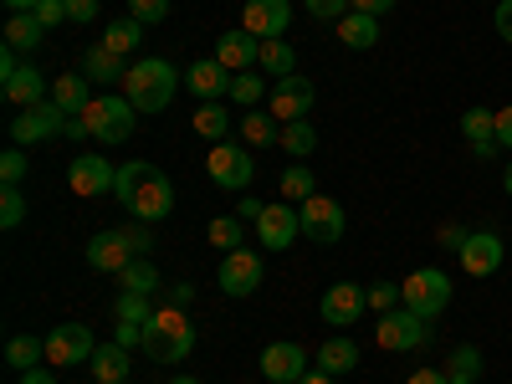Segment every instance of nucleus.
Instances as JSON below:
<instances>
[{
	"mask_svg": "<svg viewBox=\"0 0 512 384\" xmlns=\"http://www.w3.org/2000/svg\"><path fill=\"white\" fill-rule=\"evenodd\" d=\"M262 374L272 384H297L308 374V349L303 344H292V338H282V344H267L262 349Z\"/></svg>",
	"mask_w": 512,
	"mask_h": 384,
	"instance_id": "obj_16",
	"label": "nucleus"
},
{
	"mask_svg": "<svg viewBox=\"0 0 512 384\" xmlns=\"http://www.w3.org/2000/svg\"><path fill=\"white\" fill-rule=\"evenodd\" d=\"M205 169H210V180H216L221 190H231V195H241L246 185H251V175H256V164H251V154L246 149H236V144H210V154H205Z\"/></svg>",
	"mask_w": 512,
	"mask_h": 384,
	"instance_id": "obj_9",
	"label": "nucleus"
},
{
	"mask_svg": "<svg viewBox=\"0 0 512 384\" xmlns=\"http://www.w3.org/2000/svg\"><path fill=\"white\" fill-rule=\"evenodd\" d=\"M128 16L144 21V26H159L169 16V0H128Z\"/></svg>",
	"mask_w": 512,
	"mask_h": 384,
	"instance_id": "obj_46",
	"label": "nucleus"
},
{
	"mask_svg": "<svg viewBox=\"0 0 512 384\" xmlns=\"http://www.w3.org/2000/svg\"><path fill=\"white\" fill-rule=\"evenodd\" d=\"M318 369L333 374V379L359 369V344H354V338H328V344H318Z\"/></svg>",
	"mask_w": 512,
	"mask_h": 384,
	"instance_id": "obj_25",
	"label": "nucleus"
},
{
	"mask_svg": "<svg viewBox=\"0 0 512 384\" xmlns=\"http://www.w3.org/2000/svg\"><path fill=\"white\" fill-rule=\"evenodd\" d=\"M241 139H246L251 149H272V144L282 139V123H277L272 113H241Z\"/></svg>",
	"mask_w": 512,
	"mask_h": 384,
	"instance_id": "obj_31",
	"label": "nucleus"
},
{
	"mask_svg": "<svg viewBox=\"0 0 512 384\" xmlns=\"http://www.w3.org/2000/svg\"><path fill=\"white\" fill-rule=\"evenodd\" d=\"M216 62L236 77V72H251L256 62H262V41H256L251 31H226L216 41Z\"/></svg>",
	"mask_w": 512,
	"mask_h": 384,
	"instance_id": "obj_20",
	"label": "nucleus"
},
{
	"mask_svg": "<svg viewBox=\"0 0 512 384\" xmlns=\"http://www.w3.org/2000/svg\"><path fill=\"white\" fill-rule=\"evenodd\" d=\"M492 21H497V36H502L507 47H512V0H502V6H497V16H492Z\"/></svg>",
	"mask_w": 512,
	"mask_h": 384,
	"instance_id": "obj_52",
	"label": "nucleus"
},
{
	"mask_svg": "<svg viewBox=\"0 0 512 384\" xmlns=\"http://www.w3.org/2000/svg\"><path fill=\"white\" fill-rule=\"evenodd\" d=\"M139 41H144V21H134V16H123V21H113V26L103 31V47L118 52V57H134Z\"/></svg>",
	"mask_w": 512,
	"mask_h": 384,
	"instance_id": "obj_30",
	"label": "nucleus"
},
{
	"mask_svg": "<svg viewBox=\"0 0 512 384\" xmlns=\"http://www.w3.org/2000/svg\"><path fill=\"white\" fill-rule=\"evenodd\" d=\"M93 333L82 328V323H62V328H52L47 333V359L57 364V369H72V364H88L93 359Z\"/></svg>",
	"mask_w": 512,
	"mask_h": 384,
	"instance_id": "obj_12",
	"label": "nucleus"
},
{
	"mask_svg": "<svg viewBox=\"0 0 512 384\" xmlns=\"http://www.w3.org/2000/svg\"><path fill=\"white\" fill-rule=\"evenodd\" d=\"M118 282H123V292H139V297H154L159 292V267L154 262H144V256H134V262H128L123 272H118Z\"/></svg>",
	"mask_w": 512,
	"mask_h": 384,
	"instance_id": "obj_34",
	"label": "nucleus"
},
{
	"mask_svg": "<svg viewBox=\"0 0 512 384\" xmlns=\"http://www.w3.org/2000/svg\"><path fill=\"white\" fill-rule=\"evenodd\" d=\"M41 359H47V338H36V333H16L11 344H6V364H11V369H21V374H26V369H36Z\"/></svg>",
	"mask_w": 512,
	"mask_h": 384,
	"instance_id": "obj_29",
	"label": "nucleus"
},
{
	"mask_svg": "<svg viewBox=\"0 0 512 384\" xmlns=\"http://www.w3.org/2000/svg\"><path fill=\"white\" fill-rule=\"evenodd\" d=\"M88 369L98 374V384H123L128 379V349L123 344H103V349H93Z\"/></svg>",
	"mask_w": 512,
	"mask_h": 384,
	"instance_id": "obj_27",
	"label": "nucleus"
},
{
	"mask_svg": "<svg viewBox=\"0 0 512 384\" xmlns=\"http://www.w3.org/2000/svg\"><path fill=\"white\" fill-rule=\"evenodd\" d=\"M364 308H369V292H364L359 282H333V287L323 292V303H318L323 323H333V328L359 323V313H364Z\"/></svg>",
	"mask_w": 512,
	"mask_h": 384,
	"instance_id": "obj_14",
	"label": "nucleus"
},
{
	"mask_svg": "<svg viewBox=\"0 0 512 384\" xmlns=\"http://www.w3.org/2000/svg\"><path fill=\"white\" fill-rule=\"evenodd\" d=\"M144 354L154 364H180L195 354V323L180 313V308H159L149 323H144Z\"/></svg>",
	"mask_w": 512,
	"mask_h": 384,
	"instance_id": "obj_3",
	"label": "nucleus"
},
{
	"mask_svg": "<svg viewBox=\"0 0 512 384\" xmlns=\"http://www.w3.org/2000/svg\"><path fill=\"white\" fill-rule=\"evenodd\" d=\"M221 292L226 297H251L256 287H262V277H267V267H262V256H256V251H226V262H221Z\"/></svg>",
	"mask_w": 512,
	"mask_h": 384,
	"instance_id": "obj_11",
	"label": "nucleus"
},
{
	"mask_svg": "<svg viewBox=\"0 0 512 384\" xmlns=\"http://www.w3.org/2000/svg\"><path fill=\"white\" fill-rule=\"evenodd\" d=\"M6 6H11V16H16V11H36L41 0H6Z\"/></svg>",
	"mask_w": 512,
	"mask_h": 384,
	"instance_id": "obj_59",
	"label": "nucleus"
},
{
	"mask_svg": "<svg viewBox=\"0 0 512 384\" xmlns=\"http://www.w3.org/2000/svg\"><path fill=\"white\" fill-rule=\"evenodd\" d=\"M26 169H31V159L21 154V144L0 154V180H6V185H21V180H26Z\"/></svg>",
	"mask_w": 512,
	"mask_h": 384,
	"instance_id": "obj_44",
	"label": "nucleus"
},
{
	"mask_svg": "<svg viewBox=\"0 0 512 384\" xmlns=\"http://www.w3.org/2000/svg\"><path fill=\"white\" fill-rule=\"evenodd\" d=\"M297 384H333V374H323V369H308V374L297 379Z\"/></svg>",
	"mask_w": 512,
	"mask_h": 384,
	"instance_id": "obj_58",
	"label": "nucleus"
},
{
	"mask_svg": "<svg viewBox=\"0 0 512 384\" xmlns=\"http://www.w3.org/2000/svg\"><path fill=\"white\" fill-rule=\"evenodd\" d=\"M400 303L415 313V318H441L446 303H451V277L441 267H420L400 282Z\"/></svg>",
	"mask_w": 512,
	"mask_h": 384,
	"instance_id": "obj_4",
	"label": "nucleus"
},
{
	"mask_svg": "<svg viewBox=\"0 0 512 384\" xmlns=\"http://www.w3.org/2000/svg\"><path fill=\"white\" fill-rule=\"evenodd\" d=\"M123 384H128V379H123Z\"/></svg>",
	"mask_w": 512,
	"mask_h": 384,
	"instance_id": "obj_62",
	"label": "nucleus"
},
{
	"mask_svg": "<svg viewBox=\"0 0 512 384\" xmlns=\"http://www.w3.org/2000/svg\"><path fill=\"white\" fill-rule=\"evenodd\" d=\"M169 384H195V379H169Z\"/></svg>",
	"mask_w": 512,
	"mask_h": 384,
	"instance_id": "obj_61",
	"label": "nucleus"
},
{
	"mask_svg": "<svg viewBox=\"0 0 512 384\" xmlns=\"http://www.w3.org/2000/svg\"><path fill=\"white\" fill-rule=\"evenodd\" d=\"M466 236H472V231H461V226H446V231H441V246L461 251V246H466Z\"/></svg>",
	"mask_w": 512,
	"mask_h": 384,
	"instance_id": "obj_56",
	"label": "nucleus"
},
{
	"mask_svg": "<svg viewBox=\"0 0 512 384\" xmlns=\"http://www.w3.org/2000/svg\"><path fill=\"white\" fill-rule=\"evenodd\" d=\"M410 384H451V374H446V369H415Z\"/></svg>",
	"mask_w": 512,
	"mask_h": 384,
	"instance_id": "obj_54",
	"label": "nucleus"
},
{
	"mask_svg": "<svg viewBox=\"0 0 512 384\" xmlns=\"http://www.w3.org/2000/svg\"><path fill=\"white\" fill-rule=\"evenodd\" d=\"M226 128H231V108L216 98V103H200L195 108V134L200 139H210V144H221L226 139Z\"/></svg>",
	"mask_w": 512,
	"mask_h": 384,
	"instance_id": "obj_32",
	"label": "nucleus"
},
{
	"mask_svg": "<svg viewBox=\"0 0 512 384\" xmlns=\"http://www.w3.org/2000/svg\"><path fill=\"white\" fill-rule=\"evenodd\" d=\"M277 190H282L287 200H297V205H303L308 195H318V180H313V169H308V164H292V169H282Z\"/></svg>",
	"mask_w": 512,
	"mask_h": 384,
	"instance_id": "obj_37",
	"label": "nucleus"
},
{
	"mask_svg": "<svg viewBox=\"0 0 512 384\" xmlns=\"http://www.w3.org/2000/svg\"><path fill=\"white\" fill-rule=\"evenodd\" d=\"M461 134H466V144H472V154H482V159H492L502 144H497V113L492 108H466L461 113Z\"/></svg>",
	"mask_w": 512,
	"mask_h": 384,
	"instance_id": "obj_23",
	"label": "nucleus"
},
{
	"mask_svg": "<svg viewBox=\"0 0 512 384\" xmlns=\"http://www.w3.org/2000/svg\"><path fill=\"white\" fill-rule=\"evenodd\" d=\"M210 246H221V251H241V216H216V221H210Z\"/></svg>",
	"mask_w": 512,
	"mask_h": 384,
	"instance_id": "obj_40",
	"label": "nucleus"
},
{
	"mask_svg": "<svg viewBox=\"0 0 512 384\" xmlns=\"http://www.w3.org/2000/svg\"><path fill=\"white\" fill-rule=\"evenodd\" d=\"M67 108L57 103V98H47V103H36V108H21L16 118H11V139L26 149V144H41V139H57V134H67Z\"/></svg>",
	"mask_w": 512,
	"mask_h": 384,
	"instance_id": "obj_6",
	"label": "nucleus"
},
{
	"mask_svg": "<svg viewBox=\"0 0 512 384\" xmlns=\"http://www.w3.org/2000/svg\"><path fill=\"white\" fill-rule=\"evenodd\" d=\"M287 21H292L287 0H246V11H241V31H251L256 41H277Z\"/></svg>",
	"mask_w": 512,
	"mask_h": 384,
	"instance_id": "obj_15",
	"label": "nucleus"
},
{
	"mask_svg": "<svg viewBox=\"0 0 512 384\" xmlns=\"http://www.w3.org/2000/svg\"><path fill=\"white\" fill-rule=\"evenodd\" d=\"M113 195L123 200V210L134 221H164L169 210H175V185H169V175H164V169H154V164H144V159L118 164Z\"/></svg>",
	"mask_w": 512,
	"mask_h": 384,
	"instance_id": "obj_1",
	"label": "nucleus"
},
{
	"mask_svg": "<svg viewBox=\"0 0 512 384\" xmlns=\"http://www.w3.org/2000/svg\"><path fill=\"white\" fill-rule=\"evenodd\" d=\"M0 93H6V103H11V108H36V103H47V98H52L47 77H41L31 62H21L6 82H0Z\"/></svg>",
	"mask_w": 512,
	"mask_h": 384,
	"instance_id": "obj_19",
	"label": "nucleus"
},
{
	"mask_svg": "<svg viewBox=\"0 0 512 384\" xmlns=\"http://www.w3.org/2000/svg\"><path fill=\"white\" fill-rule=\"evenodd\" d=\"M282 154H297V159H303V154H313L318 149V128L308 123V118H297V123H282Z\"/></svg>",
	"mask_w": 512,
	"mask_h": 384,
	"instance_id": "obj_36",
	"label": "nucleus"
},
{
	"mask_svg": "<svg viewBox=\"0 0 512 384\" xmlns=\"http://www.w3.org/2000/svg\"><path fill=\"white\" fill-rule=\"evenodd\" d=\"M338 41L354 52H369L374 41H379V16H364V11H349L344 21H338Z\"/></svg>",
	"mask_w": 512,
	"mask_h": 384,
	"instance_id": "obj_26",
	"label": "nucleus"
},
{
	"mask_svg": "<svg viewBox=\"0 0 512 384\" xmlns=\"http://www.w3.org/2000/svg\"><path fill=\"white\" fill-rule=\"evenodd\" d=\"M374 338H379V349H390V354H410V349L425 344V318H415V313L400 303V308H390V313H379Z\"/></svg>",
	"mask_w": 512,
	"mask_h": 384,
	"instance_id": "obj_10",
	"label": "nucleus"
},
{
	"mask_svg": "<svg viewBox=\"0 0 512 384\" xmlns=\"http://www.w3.org/2000/svg\"><path fill=\"white\" fill-rule=\"evenodd\" d=\"M128 262H134V251H128L123 231H98V236L88 241V267H98V272L118 277V272H123Z\"/></svg>",
	"mask_w": 512,
	"mask_h": 384,
	"instance_id": "obj_22",
	"label": "nucleus"
},
{
	"mask_svg": "<svg viewBox=\"0 0 512 384\" xmlns=\"http://www.w3.org/2000/svg\"><path fill=\"white\" fill-rule=\"evenodd\" d=\"M175 88H180V67L164 62V57H144L123 77V98L134 103L139 113H164L169 98H175Z\"/></svg>",
	"mask_w": 512,
	"mask_h": 384,
	"instance_id": "obj_2",
	"label": "nucleus"
},
{
	"mask_svg": "<svg viewBox=\"0 0 512 384\" xmlns=\"http://www.w3.org/2000/svg\"><path fill=\"white\" fill-rule=\"evenodd\" d=\"M262 210H267L262 200H251V195H246V200L236 205V216H241V221H262Z\"/></svg>",
	"mask_w": 512,
	"mask_h": 384,
	"instance_id": "obj_55",
	"label": "nucleus"
},
{
	"mask_svg": "<svg viewBox=\"0 0 512 384\" xmlns=\"http://www.w3.org/2000/svg\"><path fill=\"white\" fill-rule=\"evenodd\" d=\"M297 216H303V236H313L318 246H333V241H344V205H338L333 195H308L303 205H297Z\"/></svg>",
	"mask_w": 512,
	"mask_h": 384,
	"instance_id": "obj_8",
	"label": "nucleus"
},
{
	"mask_svg": "<svg viewBox=\"0 0 512 384\" xmlns=\"http://www.w3.org/2000/svg\"><path fill=\"white\" fill-rule=\"evenodd\" d=\"M52 98H57L67 113H82V108L93 103V93H88V77H82V72H62V77L52 82Z\"/></svg>",
	"mask_w": 512,
	"mask_h": 384,
	"instance_id": "obj_33",
	"label": "nucleus"
},
{
	"mask_svg": "<svg viewBox=\"0 0 512 384\" xmlns=\"http://www.w3.org/2000/svg\"><path fill=\"white\" fill-rule=\"evenodd\" d=\"M369 308H374V313L400 308V287H395V282H374V287H369Z\"/></svg>",
	"mask_w": 512,
	"mask_h": 384,
	"instance_id": "obj_47",
	"label": "nucleus"
},
{
	"mask_svg": "<svg viewBox=\"0 0 512 384\" xmlns=\"http://www.w3.org/2000/svg\"><path fill=\"white\" fill-rule=\"evenodd\" d=\"M21 384H57V379H52V369H41V364H36V369L21 374Z\"/></svg>",
	"mask_w": 512,
	"mask_h": 384,
	"instance_id": "obj_57",
	"label": "nucleus"
},
{
	"mask_svg": "<svg viewBox=\"0 0 512 384\" xmlns=\"http://www.w3.org/2000/svg\"><path fill=\"white\" fill-rule=\"evenodd\" d=\"M67 180H72V195H108L113 180H118V169L103 154H77L67 164Z\"/></svg>",
	"mask_w": 512,
	"mask_h": 384,
	"instance_id": "obj_17",
	"label": "nucleus"
},
{
	"mask_svg": "<svg viewBox=\"0 0 512 384\" xmlns=\"http://www.w3.org/2000/svg\"><path fill=\"white\" fill-rule=\"evenodd\" d=\"M267 93H272V88H267L262 72H236V77H231V98H236L241 108H256Z\"/></svg>",
	"mask_w": 512,
	"mask_h": 384,
	"instance_id": "obj_39",
	"label": "nucleus"
},
{
	"mask_svg": "<svg viewBox=\"0 0 512 384\" xmlns=\"http://www.w3.org/2000/svg\"><path fill=\"white\" fill-rule=\"evenodd\" d=\"M482 349L477 344H461V349H451V359H446V374H451V384H477V374H482Z\"/></svg>",
	"mask_w": 512,
	"mask_h": 384,
	"instance_id": "obj_35",
	"label": "nucleus"
},
{
	"mask_svg": "<svg viewBox=\"0 0 512 384\" xmlns=\"http://www.w3.org/2000/svg\"><path fill=\"white\" fill-rule=\"evenodd\" d=\"M185 88L200 98V103H216V98H231V72L216 62V57H205L185 72Z\"/></svg>",
	"mask_w": 512,
	"mask_h": 384,
	"instance_id": "obj_21",
	"label": "nucleus"
},
{
	"mask_svg": "<svg viewBox=\"0 0 512 384\" xmlns=\"http://www.w3.org/2000/svg\"><path fill=\"white\" fill-rule=\"evenodd\" d=\"M82 77H88V82H103V88H113V82L128 77V62H123L118 52H108L103 41H98V47L82 52Z\"/></svg>",
	"mask_w": 512,
	"mask_h": 384,
	"instance_id": "obj_24",
	"label": "nucleus"
},
{
	"mask_svg": "<svg viewBox=\"0 0 512 384\" xmlns=\"http://www.w3.org/2000/svg\"><path fill=\"white\" fill-rule=\"evenodd\" d=\"M113 344H123V349H144V323H118Z\"/></svg>",
	"mask_w": 512,
	"mask_h": 384,
	"instance_id": "obj_50",
	"label": "nucleus"
},
{
	"mask_svg": "<svg viewBox=\"0 0 512 384\" xmlns=\"http://www.w3.org/2000/svg\"><path fill=\"white\" fill-rule=\"evenodd\" d=\"M318 103V88H313V77L303 72H292V77H277L272 82V93H267V113L277 123H297V118H308Z\"/></svg>",
	"mask_w": 512,
	"mask_h": 384,
	"instance_id": "obj_7",
	"label": "nucleus"
},
{
	"mask_svg": "<svg viewBox=\"0 0 512 384\" xmlns=\"http://www.w3.org/2000/svg\"><path fill=\"white\" fill-rule=\"evenodd\" d=\"M31 16L52 31V26H62V21H67V0H41V6H36Z\"/></svg>",
	"mask_w": 512,
	"mask_h": 384,
	"instance_id": "obj_49",
	"label": "nucleus"
},
{
	"mask_svg": "<svg viewBox=\"0 0 512 384\" xmlns=\"http://www.w3.org/2000/svg\"><path fill=\"white\" fill-rule=\"evenodd\" d=\"M118 231H123V241H128V251H134V256H149L154 251V221H128Z\"/></svg>",
	"mask_w": 512,
	"mask_h": 384,
	"instance_id": "obj_43",
	"label": "nucleus"
},
{
	"mask_svg": "<svg viewBox=\"0 0 512 384\" xmlns=\"http://www.w3.org/2000/svg\"><path fill=\"white\" fill-rule=\"evenodd\" d=\"M256 236H262L267 251H287L297 236H303V216H297L287 200H272V205L262 210V221H256Z\"/></svg>",
	"mask_w": 512,
	"mask_h": 384,
	"instance_id": "obj_13",
	"label": "nucleus"
},
{
	"mask_svg": "<svg viewBox=\"0 0 512 384\" xmlns=\"http://www.w3.org/2000/svg\"><path fill=\"white\" fill-rule=\"evenodd\" d=\"M41 36H47V26H41L31 11H16V16L6 21V47H11V52H36Z\"/></svg>",
	"mask_w": 512,
	"mask_h": 384,
	"instance_id": "obj_28",
	"label": "nucleus"
},
{
	"mask_svg": "<svg viewBox=\"0 0 512 384\" xmlns=\"http://www.w3.org/2000/svg\"><path fill=\"white\" fill-rule=\"evenodd\" d=\"M456 256H461L466 277H492V272L502 267V256H507V251H502V236H492V231H472Z\"/></svg>",
	"mask_w": 512,
	"mask_h": 384,
	"instance_id": "obj_18",
	"label": "nucleus"
},
{
	"mask_svg": "<svg viewBox=\"0 0 512 384\" xmlns=\"http://www.w3.org/2000/svg\"><path fill=\"white\" fill-rule=\"evenodd\" d=\"M82 118H88V128H93L98 144H123L128 134H134L139 108L128 103L123 93H103V98H93L88 108H82Z\"/></svg>",
	"mask_w": 512,
	"mask_h": 384,
	"instance_id": "obj_5",
	"label": "nucleus"
},
{
	"mask_svg": "<svg viewBox=\"0 0 512 384\" xmlns=\"http://www.w3.org/2000/svg\"><path fill=\"white\" fill-rule=\"evenodd\" d=\"M113 318H118V323H149V318H154V308H149V297L123 292V297H118V308H113Z\"/></svg>",
	"mask_w": 512,
	"mask_h": 384,
	"instance_id": "obj_42",
	"label": "nucleus"
},
{
	"mask_svg": "<svg viewBox=\"0 0 512 384\" xmlns=\"http://www.w3.org/2000/svg\"><path fill=\"white\" fill-rule=\"evenodd\" d=\"M497 144L512 154V103H507V108H497Z\"/></svg>",
	"mask_w": 512,
	"mask_h": 384,
	"instance_id": "obj_51",
	"label": "nucleus"
},
{
	"mask_svg": "<svg viewBox=\"0 0 512 384\" xmlns=\"http://www.w3.org/2000/svg\"><path fill=\"white\" fill-rule=\"evenodd\" d=\"M98 16H103L98 0H67V21H77V26H93Z\"/></svg>",
	"mask_w": 512,
	"mask_h": 384,
	"instance_id": "obj_48",
	"label": "nucleus"
},
{
	"mask_svg": "<svg viewBox=\"0 0 512 384\" xmlns=\"http://www.w3.org/2000/svg\"><path fill=\"white\" fill-rule=\"evenodd\" d=\"M400 0H354V11H364V16H384V11H395Z\"/></svg>",
	"mask_w": 512,
	"mask_h": 384,
	"instance_id": "obj_53",
	"label": "nucleus"
},
{
	"mask_svg": "<svg viewBox=\"0 0 512 384\" xmlns=\"http://www.w3.org/2000/svg\"><path fill=\"white\" fill-rule=\"evenodd\" d=\"M21 221H26V195H21V185H0V226L16 231Z\"/></svg>",
	"mask_w": 512,
	"mask_h": 384,
	"instance_id": "obj_41",
	"label": "nucleus"
},
{
	"mask_svg": "<svg viewBox=\"0 0 512 384\" xmlns=\"http://www.w3.org/2000/svg\"><path fill=\"white\" fill-rule=\"evenodd\" d=\"M502 185H507V195H512V159H507V175H502Z\"/></svg>",
	"mask_w": 512,
	"mask_h": 384,
	"instance_id": "obj_60",
	"label": "nucleus"
},
{
	"mask_svg": "<svg viewBox=\"0 0 512 384\" xmlns=\"http://www.w3.org/2000/svg\"><path fill=\"white\" fill-rule=\"evenodd\" d=\"M303 6H308V16H318V21H344L349 11H354V0H303Z\"/></svg>",
	"mask_w": 512,
	"mask_h": 384,
	"instance_id": "obj_45",
	"label": "nucleus"
},
{
	"mask_svg": "<svg viewBox=\"0 0 512 384\" xmlns=\"http://www.w3.org/2000/svg\"><path fill=\"white\" fill-rule=\"evenodd\" d=\"M262 72H277V77H292L297 72V52L287 47V41L277 36V41H262V62H256Z\"/></svg>",
	"mask_w": 512,
	"mask_h": 384,
	"instance_id": "obj_38",
	"label": "nucleus"
}]
</instances>
